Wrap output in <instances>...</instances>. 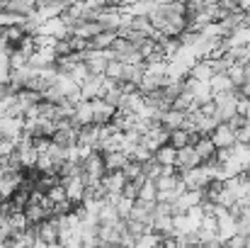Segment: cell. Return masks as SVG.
Returning a JSON list of instances; mask_svg holds the SVG:
<instances>
[{
  "label": "cell",
  "instance_id": "obj_1",
  "mask_svg": "<svg viewBox=\"0 0 250 248\" xmlns=\"http://www.w3.org/2000/svg\"><path fill=\"white\" fill-rule=\"evenodd\" d=\"M153 156H156V151H161L163 146L170 144V132H167L163 124H153L146 134H144V141H141Z\"/></svg>",
  "mask_w": 250,
  "mask_h": 248
},
{
  "label": "cell",
  "instance_id": "obj_2",
  "mask_svg": "<svg viewBox=\"0 0 250 248\" xmlns=\"http://www.w3.org/2000/svg\"><path fill=\"white\" fill-rule=\"evenodd\" d=\"M209 139L214 141L216 151H226V149H233V146L238 144V134H236L229 124H219Z\"/></svg>",
  "mask_w": 250,
  "mask_h": 248
},
{
  "label": "cell",
  "instance_id": "obj_3",
  "mask_svg": "<svg viewBox=\"0 0 250 248\" xmlns=\"http://www.w3.org/2000/svg\"><path fill=\"white\" fill-rule=\"evenodd\" d=\"M0 134L5 139H12L17 141L22 134H24V117H0Z\"/></svg>",
  "mask_w": 250,
  "mask_h": 248
},
{
  "label": "cell",
  "instance_id": "obj_4",
  "mask_svg": "<svg viewBox=\"0 0 250 248\" xmlns=\"http://www.w3.org/2000/svg\"><path fill=\"white\" fill-rule=\"evenodd\" d=\"M202 161H199V156H197V151H194V146H185V149H180L177 151V161H175V170L182 175V173H187V170H194V168H199Z\"/></svg>",
  "mask_w": 250,
  "mask_h": 248
},
{
  "label": "cell",
  "instance_id": "obj_5",
  "mask_svg": "<svg viewBox=\"0 0 250 248\" xmlns=\"http://www.w3.org/2000/svg\"><path fill=\"white\" fill-rule=\"evenodd\" d=\"M100 97H104V76H92L81 88V100L92 102V100H100Z\"/></svg>",
  "mask_w": 250,
  "mask_h": 248
},
{
  "label": "cell",
  "instance_id": "obj_6",
  "mask_svg": "<svg viewBox=\"0 0 250 248\" xmlns=\"http://www.w3.org/2000/svg\"><path fill=\"white\" fill-rule=\"evenodd\" d=\"M83 173L87 178H97V180H102L104 175H107V168H104V156L100 154V151H95L92 156H87L83 163Z\"/></svg>",
  "mask_w": 250,
  "mask_h": 248
},
{
  "label": "cell",
  "instance_id": "obj_7",
  "mask_svg": "<svg viewBox=\"0 0 250 248\" xmlns=\"http://www.w3.org/2000/svg\"><path fill=\"white\" fill-rule=\"evenodd\" d=\"M126 178H124V173L119 170V173H107L104 178H102V190L107 192V197L109 195H122L124 192V187H126Z\"/></svg>",
  "mask_w": 250,
  "mask_h": 248
},
{
  "label": "cell",
  "instance_id": "obj_8",
  "mask_svg": "<svg viewBox=\"0 0 250 248\" xmlns=\"http://www.w3.org/2000/svg\"><path fill=\"white\" fill-rule=\"evenodd\" d=\"M219 222V241L221 244H226V241H231L233 236H238V219L229 212L226 217H221V219H216Z\"/></svg>",
  "mask_w": 250,
  "mask_h": 248
},
{
  "label": "cell",
  "instance_id": "obj_9",
  "mask_svg": "<svg viewBox=\"0 0 250 248\" xmlns=\"http://www.w3.org/2000/svg\"><path fill=\"white\" fill-rule=\"evenodd\" d=\"M194 151H197L202 165L216 161V146H214V141H211L209 136H199V139L194 141Z\"/></svg>",
  "mask_w": 250,
  "mask_h": 248
},
{
  "label": "cell",
  "instance_id": "obj_10",
  "mask_svg": "<svg viewBox=\"0 0 250 248\" xmlns=\"http://www.w3.org/2000/svg\"><path fill=\"white\" fill-rule=\"evenodd\" d=\"M185 122H187V112H180V110H167L161 114V124L170 134L177 132V129H185Z\"/></svg>",
  "mask_w": 250,
  "mask_h": 248
},
{
  "label": "cell",
  "instance_id": "obj_11",
  "mask_svg": "<svg viewBox=\"0 0 250 248\" xmlns=\"http://www.w3.org/2000/svg\"><path fill=\"white\" fill-rule=\"evenodd\" d=\"M37 234H39V239H44L49 246H51V244H59V226H56L54 219H46L44 224H39V226H37Z\"/></svg>",
  "mask_w": 250,
  "mask_h": 248
},
{
  "label": "cell",
  "instance_id": "obj_12",
  "mask_svg": "<svg viewBox=\"0 0 250 248\" xmlns=\"http://www.w3.org/2000/svg\"><path fill=\"white\" fill-rule=\"evenodd\" d=\"M189 78H194V81H199V83H209L211 78H214L211 61H197L194 68L189 71Z\"/></svg>",
  "mask_w": 250,
  "mask_h": 248
},
{
  "label": "cell",
  "instance_id": "obj_13",
  "mask_svg": "<svg viewBox=\"0 0 250 248\" xmlns=\"http://www.w3.org/2000/svg\"><path fill=\"white\" fill-rule=\"evenodd\" d=\"M104 156V154H102ZM129 163V156L126 154H107L104 156V168H107V173H119V170H124Z\"/></svg>",
  "mask_w": 250,
  "mask_h": 248
},
{
  "label": "cell",
  "instance_id": "obj_14",
  "mask_svg": "<svg viewBox=\"0 0 250 248\" xmlns=\"http://www.w3.org/2000/svg\"><path fill=\"white\" fill-rule=\"evenodd\" d=\"M7 224H10V229H12V236H20V234H24L32 224L27 222V217H24V212H12L10 217H7Z\"/></svg>",
  "mask_w": 250,
  "mask_h": 248
},
{
  "label": "cell",
  "instance_id": "obj_15",
  "mask_svg": "<svg viewBox=\"0 0 250 248\" xmlns=\"http://www.w3.org/2000/svg\"><path fill=\"white\" fill-rule=\"evenodd\" d=\"M209 85H211V92H214V95H224V92H233V90H236V85L231 83L229 76H214V78L209 81Z\"/></svg>",
  "mask_w": 250,
  "mask_h": 248
},
{
  "label": "cell",
  "instance_id": "obj_16",
  "mask_svg": "<svg viewBox=\"0 0 250 248\" xmlns=\"http://www.w3.org/2000/svg\"><path fill=\"white\" fill-rule=\"evenodd\" d=\"M156 161H158V165H163V168H175V161H177V151L167 144V146H163L161 151H156V156H153Z\"/></svg>",
  "mask_w": 250,
  "mask_h": 248
},
{
  "label": "cell",
  "instance_id": "obj_17",
  "mask_svg": "<svg viewBox=\"0 0 250 248\" xmlns=\"http://www.w3.org/2000/svg\"><path fill=\"white\" fill-rule=\"evenodd\" d=\"M170 146H172L175 151H180V149H185V146H192V134H189L187 129L172 132V134H170Z\"/></svg>",
  "mask_w": 250,
  "mask_h": 248
},
{
  "label": "cell",
  "instance_id": "obj_18",
  "mask_svg": "<svg viewBox=\"0 0 250 248\" xmlns=\"http://www.w3.org/2000/svg\"><path fill=\"white\" fill-rule=\"evenodd\" d=\"M68 76H71L73 81L78 83L81 88H83L85 83H87L90 78H92V73H90V68H87V64H85V61H81V64H76V66H73V68L68 71Z\"/></svg>",
  "mask_w": 250,
  "mask_h": 248
},
{
  "label": "cell",
  "instance_id": "obj_19",
  "mask_svg": "<svg viewBox=\"0 0 250 248\" xmlns=\"http://www.w3.org/2000/svg\"><path fill=\"white\" fill-rule=\"evenodd\" d=\"M139 200H141V202H158V187H156V180H146V182L139 187Z\"/></svg>",
  "mask_w": 250,
  "mask_h": 248
},
{
  "label": "cell",
  "instance_id": "obj_20",
  "mask_svg": "<svg viewBox=\"0 0 250 248\" xmlns=\"http://www.w3.org/2000/svg\"><path fill=\"white\" fill-rule=\"evenodd\" d=\"M104 78H109V81L114 83H122V78H124V64L122 61H109L107 64V71H104Z\"/></svg>",
  "mask_w": 250,
  "mask_h": 248
},
{
  "label": "cell",
  "instance_id": "obj_21",
  "mask_svg": "<svg viewBox=\"0 0 250 248\" xmlns=\"http://www.w3.org/2000/svg\"><path fill=\"white\" fill-rule=\"evenodd\" d=\"M226 76L231 78V83H233V85H236V90H238V88L246 83V66H243V64H233V66L229 68V73H226Z\"/></svg>",
  "mask_w": 250,
  "mask_h": 248
},
{
  "label": "cell",
  "instance_id": "obj_22",
  "mask_svg": "<svg viewBox=\"0 0 250 248\" xmlns=\"http://www.w3.org/2000/svg\"><path fill=\"white\" fill-rule=\"evenodd\" d=\"M122 173H124V178H126L129 182H134V180H139V178H144V175H146V173H144V165L136 163V161H129L126 168H124Z\"/></svg>",
  "mask_w": 250,
  "mask_h": 248
},
{
  "label": "cell",
  "instance_id": "obj_23",
  "mask_svg": "<svg viewBox=\"0 0 250 248\" xmlns=\"http://www.w3.org/2000/svg\"><path fill=\"white\" fill-rule=\"evenodd\" d=\"M46 197H49L51 204H63V202H68V195H66V187H63V185H54V187L46 192Z\"/></svg>",
  "mask_w": 250,
  "mask_h": 248
},
{
  "label": "cell",
  "instance_id": "obj_24",
  "mask_svg": "<svg viewBox=\"0 0 250 248\" xmlns=\"http://www.w3.org/2000/svg\"><path fill=\"white\" fill-rule=\"evenodd\" d=\"M124 197H129V200H139V185L136 182H126V187H124V192H122Z\"/></svg>",
  "mask_w": 250,
  "mask_h": 248
},
{
  "label": "cell",
  "instance_id": "obj_25",
  "mask_svg": "<svg viewBox=\"0 0 250 248\" xmlns=\"http://www.w3.org/2000/svg\"><path fill=\"white\" fill-rule=\"evenodd\" d=\"M238 144H243V146H250V124L246 129H241L238 132Z\"/></svg>",
  "mask_w": 250,
  "mask_h": 248
},
{
  "label": "cell",
  "instance_id": "obj_26",
  "mask_svg": "<svg viewBox=\"0 0 250 248\" xmlns=\"http://www.w3.org/2000/svg\"><path fill=\"white\" fill-rule=\"evenodd\" d=\"M246 81H250V64H246Z\"/></svg>",
  "mask_w": 250,
  "mask_h": 248
},
{
  "label": "cell",
  "instance_id": "obj_27",
  "mask_svg": "<svg viewBox=\"0 0 250 248\" xmlns=\"http://www.w3.org/2000/svg\"><path fill=\"white\" fill-rule=\"evenodd\" d=\"M2 139H5V136H2V134H0V141H2Z\"/></svg>",
  "mask_w": 250,
  "mask_h": 248
}]
</instances>
